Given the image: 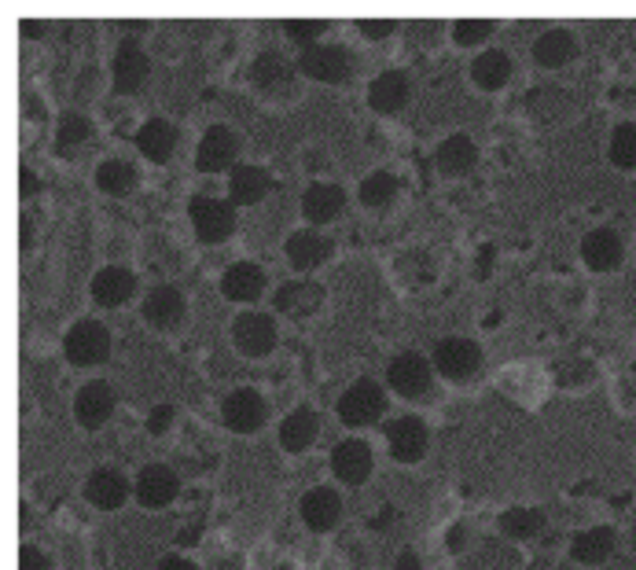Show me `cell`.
I'll use <instances>...</instances> for the list:
<instances>
[{"mask_svg":"<svg viewBox=\"0 0 636 570\" xmlns=\"http://www.w3.org/2000/svg\"><path fill=\"white\" fill-rule=\"evenodd\" d=\"M188 217L195 225V236L203 243H221L232 236L236 228V210L225 199H214V195H195L188 203Z\"/></svg>","mask_w":636,"mask_h":570,"instance_id":"6da1fadb","label":"cell"},{"mask_svg":"<svg viewBox=\"0 0 636 570\" xmlns=\"http://www.w3.org/2000/svg\"><path fill=\"white\" fill-rule=\"evenodd\" d=\"M63 350L74 365H100L111 354V331L103 328L100 320H78L63 339Z\"/></svg>","mask_w":636,"mask_h":570,"instance_id":"7a4b0ae2","label":"cell"},{"mask_svg":"<svg viewBox=\"0 0 636 570\" xmlns=\"http://www.w3.org/2000/svg\"><path fill=\"white\" fill-rule=\"evenodd\" d=\"M383 409H387V394H383V387L372 383V379L353 383L339 398V416L342 423H350V427H368V423H375L383 416Z\"/></svg>","mask_w":636,"mask_h":570,"instance_id":"3957f363","label":"cell"},{"mask_svg":"<svg viewBox=\"0 0 636 570\" xmlns=\"http://www.w3.org/2000/svg\"><path fill=\"white\" fill-rule=\"evenodd\" d=\"M434 365L449 379H467L475 376L478 365H482V350L471 339H464V335H449V339H442L434 346Z\"/></svg>","mask_w":636,"mask_h":570,"instance_id":"277c9868","label":"cell"},{"mask_svg":"<svg viewBox=\"0 0 636 570\" xmlns=\"http://www.w3.org/2000/svg\"><path fill=\"white\" fill-rule=\"evenodd\" d=\"M265 398L258 394V390H250V387H239L232 390L225 398V405H221V420H225L228 431H236V434H250V431H258L265 423Z\"/></svg>","mask_w":636,"mask_h":570,"instance_id":"5b68a950","label":"cell"},{"mask_svg":"<svg viewBox=\"0 0 636 570\" xmlns=\"http://www.w3.org/2000/svg\"><path fill=\"white\" fill-rule=\"evenodd\" d=\"M387 379H390V387L409 401L427 398V394H431V383H434L431 365H427L420 354H398L394 357L390 368H387Z\"/></svg>","mask_w":636,"mask_h":570,"instance_id":"8992f818","label":"cell"},{"mask_svg":"<svg viewBox=\"0 0 636 570\" xmlns=\"http://www.w3.org/2000/svg\"><path fill=\"white\" fill-rule=\"evenodd\" d=\"M298 67H302V74H309V78H317V81H342L350 74L353 59H350V48H342V45H309L302 48Z\"/></svg>","mask_w":636,"mask_h":570,"instance_id":"52a82bcc","label":"cell"},{"mask_svg":"<svg viewBox=\"0 0 636 570\" xmlns=\"http://www.w3.org/2000/svg\"><path fill=\"white\" fill-rule=\"evenodd\" d=\"M232 339L247 357H265L276 346V324L265 313H239L232 320Z\"/></svg>","mask_w":636,"mask_h":570,"instance_id":"ba28073f","label":"cell"},{"mask_svg":"<svg viewBox=\"0 0 636 570\" xmlns=\"http://www.w3.org/2000/svg\"><path fill=\"white\" fill-rule=\"evenodd\" d=\"M427 427H423V420H416V416H398V420L387 423V445L390 453H394V460H401V464H412V460H420L423 453H427Z\"/></svg>","mask_w":636,"mask_h":570,"instance_id":"9c48e42d","label":"cell"},{"mask_svg":"<svg viewBox=\"0 0 636 570\" xmlns=\"http://www.w3.org/2000/svg\"><path fill=\"white\" fill-rule=\"evenodd\" d=\"M239 151V140L236 133L228 126H210L203 133V140H199V151H195V166L206 173H217L225 170V166H232V159H236Z\"/></svg>","mask_w":636,"mask_h":570,"instance_id":"30bf717a","label":"cell"},{"mask_svg":"<svg viewBox=\"0 0 636 570\" xmlns=\"http://www.w3.org/2000/svg\"><path fill=\"white\" fill-rule=\"evenodd\" d=\"M331 468H335V475H339L342 482L361 486V482L372 475V449H368V442H361V438L339 442L335 453H331Z\"/></svg>","mask_w":636,"mask_h":570,"instance_id":"8fae6325","label":"cell"},{"mask_svg":"<svg viewBox=\"0 0 636 570\" xmlns=\"http://www.w3.org/2000/svg\"><path fill=\"white\" fill-rule=\"evenodd\" d=\"M148 56H144V48L137 41H122L118 52H114V89L118 92H137L148 78Z\"/></svg>","mask_w":636,"mask_h":570,"instance_id":"7c38bea8","label":"cell"},{"mask_svg":"<svg viewBox=\"0 0 636 570\" xmlns=\"http://www.w3.org/2000/svg\"><path fill=\"white\" fill-rule=\"evenodd\" d=\"M74 412H78L81 427L96 431L114 412V390L107 387V383H85V387L78 390V398H74Z\"/></svg>","mask_w":636,"mask_h":570,"instance_id":"4fadbf2b","label":"cell"},{"mask_svg":"<svg viewBox=\"0 0 636 570\" xmlns=\"http://www.w3.org/2000/svg\"><path fill=\"white\" fill-rule=\"evenodd\" d=\"M177 497V475L166 464H148L137 479V501L144 508H166Z\"/></svg>","mask_w":636,"mask_h":570,"instance_id":"5bb4252c","label":"cell"},{"mask_svg":"<svg viewBox=\"0 0 636 570\" xmlns=\"http://www.w3.org/2000/svg\"><path fill=\"white\" fill-rule=\"evenodd\" d=\"M287 258L298 269H317V265H324L331 258V240L320 236L317 228H298V232L287 236Z\"/></svg>","mask_w":636,"mask_h":570,"instance_id":"9a60e30c","label":"cell"},{"mask_svg":"<svg viewBox=\"0 0 636 570\" xmlns=\"http://www.w3.org/2000/svg\"><path fill=\"white\" fill-rule=\"evenodd\" d=\"M581 258L589 269L596 273H607L614 265L622 262V240H618V232L614 228H592L589 236L581 240Z\"/></svg>","mask_w":636,"mask_h":570,"instance_id":"2e32d148","label":"cell"},{"mask_svg":"<svg viewBox=\"0 0 636 570\" xmlns=\"http://www.w3.org/2000/svg\"><path fill=\"white\" fill-rule=\"evenodd\" d=\"M342 206H346V192H342L339 184L317 181L302 192V214H306L309 221H317V225L335 221V217L342 214Z\"/></svg>","mask_w":636,"mask_h":570,"instance_id":"e0dca14e","label":"cell"},{"mask_svg":"<svg viewBox=\"0 0 636 570\" xmlns=\"http://www.w3.org/2000/svg\"><path fill=\"white\" fill-rule=\"evenodd\" d=\"M273 302L287 317H306V313H313V309L324 302V291H320V284H313V280H287V284L276 287Z\"/></svg>","mask_w":636,"mask_h":570,"instance_id":"ac0fdd59","label":"cell"},{"mask_svg":"<svg viewBox=\"0 0 636 570\" xmlns=\"http://www.w3.org/2000/svg\"><path fill=\"white\" fill-rule=\"evenodd\" d=\"M133 291H137V276L129 273V269H122V265H107L92 280V298L100 306H122V302L133 298Z\"/></svg>","mask_w":636,"mask_h":570,"instance_id":"d6986e66","label":"cell"},{"mask_svg":"<svg viewBox=\"0 0 636 570\" xmlns=\"http://www.w3.org/2000/svg\"><path fill=\"white\" fill-rule=\"evenodd\" d=\"M221 291H225V298H232V302H254V298H262L265 291V273L254 262L228 265L225 276H221Z\"/></svg>","mask_w":636,"mask_h":570,"instance_id":"ffe728a7","label":"cell"},{"mask_svg":"<svg viewBox=\"0 0 636 570\" xmlns=\"http://www.w3.org/2000/svg\"><path fill=\"white\" fill-rule=\"evenodd\" d=\"M339 515L342 501L331 486H317V490H309L302 497V519H306L309 530H331V526L339 523Z\"/></svg>","mask_w":636,"mask_h":570,"instance_id":"44dd1931","label":"cell"},{"mask_svg":"<svg viewBox=\"0 0 636 570\" xmlns=\"http://www.w3.org/2000/svg\"><path fill=\"white\" fill-rule=\"evenodd\" d=\"M409 100V78L401 74V70H383L379 78L368 85V103H372L375 111H401Z\"/></svg>","mask_w":636,"mask_h":570,"instance_id":"7402d4cb","label":"cell"},{"mask_svg":"<svg viewBox=\"0 0 636 570\" xmlns=\"http://www.w3.org/2000/svg\"><path fill=\"white\" fill-rule=\"evenodd\" d=\"M144 317H148V324H155V328H173V324L184 317V295L170 284L151 287V295L144 298Z\"/></svg>","mask_w":636,"mask_h":570,"instance_id":"603a6c76","label":"cell"},{"mask_svg":"<svg viewBox=\"0 0 636 570\" xmlns=\"http://www.w3.org/2000/svg\"><path fill=\"white\" fill-rule=\"evenodd\" d=\"M269 173L262 166H236L232 177H228V195H232V203L236 206H254L262 203L265 192H269Z\"/></svg>","mask_w":636,"mask_h":570,"instance_id":"cb8c5ba5","label":"cell"},{"mask_svg":"<svg viewBox=\"0 0 636 570\" xmlns=\"http://www.w3.org/2000/svg\"><path fill=\"white\" fill-rule=\"evenodd\" d=\"M125 493H129V486H125V479L114 468L92 471L89 482H85V501L96 504V508H103V512L118 508V504L125 501Z\"/></svg>","mask_w":636,"mask_h":570,"instance_id":"d4e9b609","label":"cell"},{"mask_svg":"<svg viewBox=\"0 0 636 570\" xmlns=\"http://www.w3.org/2000/svg\"><path fill=\"white\" fill-rule=\"evenodd\" d=\"M137 148L148 155L151 162H166L177 148V129L166 122V118H151L144 122L137 133Z\"/></svg>","mask_w":636,"mask_h":570,"instance_id":"484cf974","label":"cell"},{"mask_svg":"<svg viewBox=\"0 0 636 570\" xmlns=\"http://www.w3.org/2000/svg\"><path fill=\"white\" fill-rule=\"evenodd\" d=\"M578 56V41L567 30H545V34L534 41V59L541 67H563Z\"/></svg>","mask_w":636,"mask_h":570,"instance_id":"4316f807","label":"cell"},{"mask_svg":"<svg viewBox=\"0 0 636 570\" xmlns=\"http://www.w3.org/2000/svg\"><path fill=\"white\" fill-rule=\"evenodd\" d=\"M317 438V412L313 409H295L280 423V445H284L287 453H302L309 449Z\"/></svg>","mask_w":636,"mask_h":570,"instance_id":"83f0119b","label":"cell"},{"mask_svg":"<svg viewBox=\"0 0 636 570\" xmlns=\"http://www.w3.org/2000/svg\"><path fill=\"white\" fill-rule=\"evenodd\" d=\"M475 159H478V148L464 137V133L445 137L442 144H438V151H434V162H438V170L442 173H467L475 166Z\"/></svg>","mask_w":636,"mask_h":570,"instance_id":"f1b7e54d","label":"cell"},{"mask_svg":"<svg viewBox=\"0 0 636 570\" xmlns=\"http://www.w3.org/2000/svg\"><path fill=\"white\" fill-rule=\"evenodd\" d=\"M471 78H475L478 89H500L504 81L512 78V59H508V52H500V48L482 52V56L471 63Z\"/></svg>","mask_w":636,"mask_h":570,"instance_id":"f546056e","label":"cell"},{"mask_svg":"<svg viewBox=\"0 0 636 570\" xmlns=\"http://www.w3.org/2000/svg\"><path fill=\"white\" fill-rule=\"evenodd\" d=\"M611 552H614L611 526H592V530L574 537V545H570V556L578 559V563H603Z\"/></svg>","mask_w":636,"mask_h":570,"instance_id":"4dcf8cb0","label":"cell"},{"mask_svg":"<svg viewBox=\"0 0 636 570\" xmlns=\"http://www.w3.org/2000/svg\"><path fill=\"white\" fill-rule=\"evenodd\" d=\"M250 81L262 92H280L291 85V70H287L280 52H262V56L254 59V67H250Z\"/></svg>","mask_w":636,"mask_h":570,"instance_id":"1f68e13d","label":"cell"},{"mask_svg":"<svg viewBox=\"0 0 636 570\" xmlns=\"http://www.w3.org/2000/svg\"><path fill=\"white\" fill-rule=\"evenodd\" d=\"M96 184H100L107 195H129L137 188V166L125 159H107L96 170Z\"/></svg>","mask_w":636,"mask_h":570,"instance_id":"d6a6232c","label":"cell"},{"mask_svg":"<svg viewBox=\"0 0 636 570\" xmlns=\"http://www.w3.org/2000/svg\"><path fill=\"white\" fill-rule=\"evenodd\" d=\"M398 195V177L390 170H375L361 181V203L372 206V210H383V206L394 203Z\"/></svg>","mask_w":636,"mask_h":570,"instance_id":"836d02e7","label":"cell"},{"mask_svg":"<svg viewBox=\"0 0 636 570\" xmlns=\"http://www.w3.org/2000/svg\"><path fill=\"white\" fill-rule=\"evenodd\" d=\"M500 530L508 537H534L545 530V515L537 512V508H508V512L500 515Z\"/></svg>","mask_w":636,"mask_h":570,"instance_id":"e575fe53","label":"cell"},{"mask_svg":"<svg viewBox=\"0 0 636 570\" xmlns=\"http://www.w3.org/2000/svg\"><path fill=\"white\" fill-rule=\"evenodd\" d=\"M92 126H89V118L78 111H67L63 118H59V126H56V148L59 151H70V148H78L81 140L89 137Z\"/></svg>","mask_w":636,"mask_h":570,"instance_id":"d590c367","label":"cell"},{"mask_svg":"<svg viewBox=\"0 0 636 570\" xmlns=\"http://www.w3.org/2000/svg\"><path fill=\"white\" fill-rule=\"evenodd\" d=\"M611 162L614 166H622V170H636V126L633 122H625V126L614 129Z\"/></svg>","mask_w":636,"mask_h":570,"instance_id":"8d00e7d4","label":"cell"},{"mask_svg":"<svg viewBox=\"0 0 636 570\" xmlns=\"http://www.w3.org/2000/svg\"><path fill=\"white\" fill-rule=\"evenodd\" d=\"M493 30V19H456L453 23V41L456 45H478L482 37Z\"/></svg>","mask_w":636,"mask_h":570,"instance_id":"74e56055","label":"cell"},{"mask_svg":"<svg viewBox=\"0 0 636 570\" xmlns=\"http://www.w3.org/2000/svg\"><path fill=\"white\" fill-rule=\"evenodd\" d=\"M284 26H287V37H291V41H298V45L306 41V48H309V41L324 30V19H287Z\"/></svg>","mask_w":636,"mask_h":570,"instance_id":"f35d334b","label":"cell"},{"mask_svg":"<svg viewBox=\"0 0 636 570\" xmlns=\"http://www.w3.org/2000/svg\"><path fill=\"white\" fill-rule=\"evenodd\" d=\"M19 570H52V563H48V556L41 548L26 545L23 552H19Z\"/></svg>","mask_w":636,"mask_h":570,"instance_id":"ab89813d","label":"cell"},{"mask_svg":"<svg viewBox=\"0 0 636 570\" xmlns=\"http://www.w3.org/2000/svg\"><path fill=\"white\" fill-rule=\"evenodd\" d=\"M170 420H173V409H170V405H159V409L148 416V431L151 434H162L166 427H170Z\"/></svg>","mask_w":636,"mask_h":570,"instance_id":"60d3db41","label":"cell"},{"mask_svg":"<svg viewBox=\"0 0 636 570\" xmlns=\"http://www.w3.org/2000/svg\"><path fill=\"white\" fill-rule=\"evenodd\" d=\"M361 30L368 37H383L394 30V23H390V19H361Z\"/></svg>","mask_w":636,"mask_h":570,"instance_id":"b9f144b4","label":"cell"},{"mask_svg":"<svg viewBox=\"0 0 636 570\" xmlns=\"http://www.w3.org/2000/svg\"><path fill=\"white\" fill-rule=\"evenodd\" d=\"M159 570H195V563H188V559H181V556H170V559H162Z\"/></svg>","mask_w":636,"mask_h":570,"instance_id":"7bdbcfd3","label":"cell"},{"mask_svg":"<svg viewBox=\"0 0 636 570\" xmlns=\"http://www.w3.org/2000/svg\"><path fill=\"white\" fill-rule=\"evenodd\" d=\"M398 570H420V556H416V552H401Z\"/></svg>","mask_w":636,"mask_h":570,"instance_id":"ee69618b","label":"cell"},{"mask_svg":"<svg viewBox=\"0 0 636 570\" xmlns=\"http://www.w3.org/2000/svg\"><path fill=\"white\" fill-rule=\"evenodd\" d=\"M19 177H23V195H34V173L23 170V173H19Z\"/></svg>","mask_w":636,"mask_h":570,"instance_id":"f6af8a7d","label":"cell"}]
</instances>
